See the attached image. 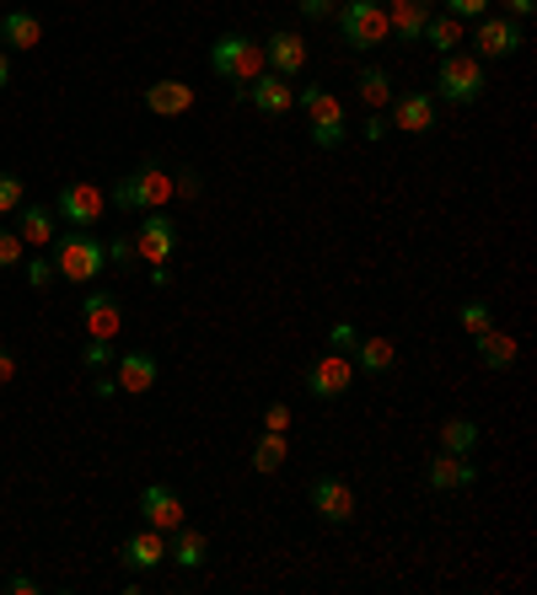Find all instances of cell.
I'll use <instances>...</instances> for the list:
<instances>
[{
	"instance_id": "obj_45",
	"label": "cell",
	"mask_w": 537,
	"mask_h": 595,
	"mask_svg": "<svg viewBox=\"0 0 537 595\" xmlns=\"http://www.w3.org/2000/svg\"><path fill=\"white\" fill-rule=\"evenodd\" d=\"M6 591H17V595H33V591H39V585H33V574H17V580H11Z\"/></svg>"
},
{
	"instance_id": "obj_42",
	"label": "cell",
	"mask_w": 537,
	"mask_h": 595,
	"mask_svg": "<svg viewBox=\"0 0 537 595\" xmlns=\"http://www.w3.org/2000/svg\"><path fill=\"white\" fill-rule=\"evenodd\" d=\"M11 381H17V355L0 344V387H11Z\"/></svg>"
},
{
	"instance_id": "obj_32",
	"label": "cell",
	"mask_w": 537,
	"mask_h": 595,
	"mask_svg": "<svg viewBox=\"0 0 537 595\" xmlns=\"http://www.w3.org/2000/svg\"><path fill=\"white\" fill-rule=\"evenodd\" d=\"M22 274H28L33 290H49V284L60 279V269H54V258H39V252H33V258H22Z\"/></svg>"
},
{
	"instance_id": "obj_12",
	"label": "cell",
	"mask_w": 537,
	"mask_h": 595,
	"mask_svg": "<svg viewBox=\"0 0 537 595\" xmlns=\"http://www.w3.org/2000/svg\"><path fill=\"white\" fill-rule=\"evenodd\" d=\"M479 54H490V60H511V54H522V22L516 17H479Z\"/></svg>"
},
{
	"instance_id": "obj_41",
	"label": "cell",
	"mask_w": 537,
	"mask_h": 595,
	"mask_svg": "<svg viewBox=\"0 0 537 595\" xmlns=\"http://www.w3.org/2000/svg\"><path fill=\"white\" fill-rule=\"evenodd\" d=\"M387 129H393V123L382 119V113H372V119L361 123V134H366V140H372V145H376V140H387Z\"/></svg>"
},
{
	"instance_id": "obj_27",
	"label": "cell",
	"mask_w": 537,
	"mask_h": 595,
	"mask_svg": "<svg viewBox=\"0 0 537 595\" xmlns=\"http://www.w3.org/2000/svg\"><path fill=\"white\" fill-rule=\"evenodd\" d=\"M286 456H290V440L280 435V430H264L258 445H253V473H280Z\"/></svg>"
},
{
	"instance_id": "obj_6",
	"label": "cell",
	"mask_w": 537,
	"mask_h": 595,
	"mask_svg": "<svg viewBox=\"0 0 537 595\" xmlns=\"http://www.w3.org/2000/svg\"><path fill=\"white\" fill-rule=\"evenodd\" d=\"M484 65L473 60V54H441V71H436V91H441V102H457V108H468V102H479L484 97Z\"/></svg>"
},
{
	"instance_id": "obj_4",
	"label": "cell",
	"mask_w": 537,
	"mask_h": 595,
	"mask_svg": "<svg viewBox=\"0 0 537 595\" xmlns=\"http://www.w3.org/2000/svg\"><path fill=\"white\" fill-rule=\"evenodd\" d=\"M210 71L248 86L253 76H264V43H253L248 33H221L210 43Z\"/></svg>"
},
{
	"instance_id": "obj_17",
	"label": "cell",
	"mask_w": 537,
	"mask_h": 595,
	"mask_svg": "<svg viewBox=\"0 0 537 595\" xmlns=\"http://www.w3.org/2000/svg\"><path fill=\"white\" fill-rule=\"evenodd\" d=\"M393 129H404V134H430V129H436V97H430V91H404V97L393 102Z\"/></svg>"
},
{
	"instance_id": "obj_31",
	"label": "cell",
	"mask_w": 537,
	"mask_h": 595,
	"mask_svg": "<svg viewBox=\"0 0 537 595\" xmlns=\"http://www.w3.org/2000/svg\"><path fill=\"white\" fill-rule=\"evenodd\" d=\"M457 322H462V333H468V338H479V333H490V327H495V306H490V301H468V306L457 312Z\"/></svg>"
},
{
	"instance_id": "obj_33",
	"label": "cell",
	"mask_w": 537,
	"mask_h": 595,
	"mask_svg": "<svg viewBox=\"0 0 537 595\" xmlns=\"http://www.w3.org/2000/svg\"><path fill=\"white\" fill-rule=\"evenodd\" d=\"M22 258H28V241L11 226H0V269H22Z\"/></svg>"
},
{
	"instance_id": "obj_22",
	"label": "cell",
	"mask_w": 537,
	"mask_h": 595,
	"mask_svg": "<svg viewBox=\"0 0 537 595\" xmlns=\"http://www.w3.org/2000/svg\"><path fill=\"white\" fill-rule=\"evenodd\" d=\"M146 108L157 119H178V113L194 108V86L189 80H157V86H146Z\"/></svg>"
},
{
	"instance_id": "obj_10",
	"label": "cell",
	"mask_w": 537,
	"mask_h": 595,
	"mask_svg": "<svg viewBox=\"0 0 537 595\" xmlns=\"http://www.w3.org/2000/svg\"><path fill=\"white\" fill-rule=\"evenodd\" d=\"M237 97H243V102H253L258 113H269V119L290 113V102H296L290 80H286V76H275V71H264V76H253L248 86H237Z\"/></svg>"
},
{
	"instance_id": "obj_5",
	"label": "cell",
	"mask_w": 537,
	"mask_h": 595,
	"mask_svg": "<svg viewBox=\"0 0 537 595\" xmlns=\"http://www.w3.org/2000/svg\"><path fill=\"white\" fill-rule=\"evenodd\" d=\"M339 39L350 43V48H376V43L393 39L382 0H344L339 6Z\"/></svg>"
},
{
	"instance_id": "obj_44",
	"label": "cell",
	"mask_w": 537,
	"mask_h": 595,
	"mask_svg": "<svg viewBox=\"0 0 537 595\" xmlns=\"http://www.w3.org/2000/svg\"><path fill=\"white\" fill-rule=\"evenodd\" d=\"M505 11L522 22V17H533V11H537V0H505Z\"/></svg>"
},
{
	"instance_id": "obj_34",
	"label": "cell",
	"mask_w": 537,
	"mask_h": 595,
	"mask_svg": "<svg viewBox=\"0 0 537 595\" xmlns=\"http://www.w3.org/2000/svg\"><path fill=\"white\" fill-rule=\"evenodd\" d=\"M108 263H114L119 274H129V269L140 263V252H135V237H125V231H119V237L108 241Z\"/></svg>"
},
{
	"instance_id": "obj_8",
	"label": "cell",
	"mask_w": 537,
	"mask_h": 595,
	"mask_svg": "<svg viewBox=\"0 0 537 595\" xmlns=\"http://www.w3.org/2000/svg\"><path fill=\"white\" fill-rule=\"evenodd\" d=\"M135 252H140V263H167L178 252V220L167 209H151L135 231Z\"/></svg>"
},
{
	"instance_id": "obj_13",
	"label": "cell",
	"mask_w": 537,
	"mask_h": 595,
	"mask_svg": "<svg viewBox=\"0 0 537 595\" xmlns=\"http://www.w3.org/2000/svg\"><path fill=\"white\" fill-rule=\"evenodd\" d=\"M312 510L323 520H333V526L355 520V488L339 483V477H318V483H312Z\"/></svg>"
},
{
	"instance_id": "obj_35",
	"label": "cell",
	"mask_w": 537,
	"mask_h": 595,
	"mask_svg": "<svg viewBox=\"0 0 537 595\" xmlns=\"http://www.w3.org/2000/svg\"><path fill=\"white\" fill-rule=\"evenodd\" d=\"M22 198H28V183H22L17 172H0V215H11Z\"/></svg>"
},
{
	"instance_id": "obj_38",
	"label": "cell",
	"mask_w": 537,
	"mask_h": 595,
	"mask_svg": "<svg viewBox=\"0 0 537 595\" xmlns=\"http://www.w3.org/2000/svg\"><path fill=\"white\" fill-rule=\"evenodd\" d=\"M264 430H280V435H286L290 430V402H269V408H264Z\"/></svg>"
},
{
	"instance_id": "obj_26",
	"label": "cell",
	"mask_w": 537,
	"mask_h": 595,
	"mask_svg": "<svg viewBox=\"0 0 537 595\" xmlns=\"http://www.w3.org/2000/svg\"><path fill=\"white\" fill-rule=\"evenodd\" d=\"M473 344H479V359H484L490 370H505V365H516V355H522V349H516V338H511V333H500V327L479 333Z\"/></svg>"
},
{
	"instance_id": "obj_2",
	"label": "cell",
	"mask_w": 537,
	"mask_h": 595,
	"mask_svg": "<svg viewBox=\"0 0 537 595\" xmlns=\"http://www.w3.org/2000/svg\"><path fill=\"white\" fill-rule=\"evenodd\" d=\"M167 198H172V172H167L162 161H140L129 177H119V188H114V204L119 209H167Z\"/></svg>"
},
{
	"instance_id": "obj_37",
	"label": "cell",
	"mask_w": 537,
	"mask_h": 595,
	"mask_svg": "<svg viewBox=\"0 0 537 595\" xmlns=\"http://www.w3.org/2000/svg\"><path fill=\"white\" fill-rule=\"evenodd\" d=\"M108 359H114V338H92V344H86V365H92V370H103Z\"/></svg>"
},
{
	"instance_id": "obj_19",
	"label": "cell",
	"mask_w": 537,
	"mask_h": 595,
	"mask_svg": "<svg viewBox=\"0 0 537 595\" xmlns=\"http://www.w3.org/2000/svg\"><path fill=\"white\" fill-rule=\"evenodd\" d=\"M264 65L275 71V76L296 80L307 71V39H296V33H275V39L264 43Z\"/></svg>"
},
{
	"instance_id": "obj_46",
	"label": "cell",
	"mask_w": 537,
	"mask_h": 595,
	"mask_svg": "<svg viewBox=\"0 0 537 595\" xmlns=\"http://www.w3.org/2000/svg\"><path fill=\"white\" fill-rule=\"evenodd\" d=\"M92 387H97V397H114V392H119V381H114V376H97Z\"/></svg>"
},
{
	"instance_id": "obj_18",
	"label": "cell",
	"mask_w": 537,
	"mask_h": 595,
	"mask_svg": "<svg viewBox=\"0 0 537 595\" xmlns=\"http://www.w3.org/2000/svg\"><path fill=\"white\" fill-rule=\"evenodd\" d=\"M425 483L436 488V494H452V488H473L479 483V467L468 462V456H452V451H441L430 467H425Z\"/></svg>"
},
{
	"instance_id": "obj_49",
	"label": "cell",
	"mask_w": 537,
	"mask_h": 595,
	"mask_svg": "<svg viewBox=\"0 0 537 595\" xmlns=\"http://www.w3.org/2000/svg\"><path fill=\"white\" fill-rule=\"evenodd\" d=\"M419 6H436V0H419Z\"/></svg>"
},
{
	"instance_id": "obj_36",
	"label": "cell",
	"mask_w": 537,
	"mask_h": 595,
	"mask_svg": "<svg viewBox=\"0 0 537 595\" xmlns=\"http://www.w3.org/2000/svg\"><path fill=\"white\" fill-rule=\"evenodd\" d=\"M447 17H457V22H479V17H490V0H447Z\"/></svg>"
},
{
	"instance_id": "obj_43",
	"label": "cell",
	"mask_w": 537,
	"mask_h": 595,
	"mask_svg": "<svg viewBox=\"0 0 537 595\" xmlns=\"http://www.w3.org/2000/svg\"><path fill=\"white\" fill-rule=\"evenodd\" d=\"M301 17H333V0H296Z\"/></svg>"
},
{
	"instance_id": "obj_48",
	"label": "cell",
	"mask_w": 537,
	"mask_h": 595,
	"mask_svg": "<svg viewBox=\"0 0 537 595\" xmlns=\"http://www.w3.org/2000/svg\"><path fill=\"white\" fill-rule=\"evenodd\" d=\"M11 80V60H6V48H0V86Z\"/></svg>"
},
{
	"instance_id": "obj_23",
	"label": "cell",
	"mask_w": 537,
	"mask_h": 595,
	"mask_svg": "<svg viewBox=\"0 0 537 595\" xmlns=\"http://www.w3.org/2000/svg\"><path fill=\"white\" fill-rule=\"evenodd\" d=\"M167 558H172L178 569H200V563H205V558H210L205 531H194V526L183 520V526L172 531V542H167Z\"/></svg>"
},
{
	"instance_id": "obj_28",
	"label": "cell",
	"mask_w": 537,
	"mask_h": 595,
	"mask_svg": "<svg viewBox=\"0 0 537 595\" xmlns=\"http://www.w3.org/2000/svg\"><path fill=\"white\" fill-rule=\"evenodd\" d=\"M419 43H430L436 54H457V48H462V22H457V17H430Z\"/></svg>"
},
{
	"instance_id": "obj_9",
	"label": "cell",
	"mask_w": 537,
	"mask_h": 595,
	"mask_svg": "<svg viewBox=\"0 0 537 595\" xmlns=\"http://www.w3.org/2000/svg\"><path fill=\"white\" fill-rule=\"evenodd\" d=\"M355 387V365H350V355H323L318 365H307V392L318 397V402H329V397H344Z\"/></svg>"
},
{
	"instance_id": "obj_11",
	"label": "cell",
	"mask_w": 537,
	"mask_h": 595,
	"mask_svg": "<svg viewBox=\"0 0 537 595\" xmlns=\"http://www.w3.org/2000/svg\"><path fill=\"white\" fill-rule=\"evenodd\" d=\"M119 322H125V306L114 290H92L82 301V333L86 338H119Z\"/></svg>"
},
{
	"instance_id": "obj_15",
	"label": "cell",
	"mask_w": 537,
	"mask_h": 595,
	"mask_svg": "<svg viewBox=\"0 0 537 595\" xmlns=\"http://www.w3.org/2000/svg\"><path fill=\"white\" fill-rule=\"evenodd\" d=\"M157 376H162V365H157V355H146V349H125V355H119V370H114L119 392H129V397L151 392Z\"/></svg>"
},
{
	"instance_id": "obj_24",
	"label": "cell",
	"mask_w": 537,
	"mask_h": 595,
	"mask_svg": "<svg viewBox=\"0 0 537 595\" xmlns=\"http://www.w3.org/2000/svg\"><path fill=\"white\" fill-rule=\"evenodd\" d=\"M0 39L11 43V48H28V54H33L43 43V22L33 11H6V17H0Z\"/></svg>"
},
{
	"instance_id": "obj_7",
	"label": "cell",
	"mask_w": 537,
	"mask_h": 595,
	"mask_svg": "<svg viewBox=\"0 0 537 595\" xmlns=\"http://www.w3.org/2000/svg\"><path fill=\"white\" fill-rule=\"evenodd\" d=\"M103 209H108V198L97 183H65L60 188V204H54V215L71 226V231H92L97 220H103Z\"/></svg>"
},
{
	"instance_id": "obj_47",
	"label": "cell",
	"mask_w": 537,
	"mask_h": 595,
	"mask_svg": "<svg viewBox=\"0 0 537 595\" xmlns=\"http://www.w3.org/2000/svg\"><path fill=\"white\" fill-rule=\"evenodd\" d=\"M151 284H157V290H167V284H172V274H167V263H151Z\"/></svg>"
},
{
	"instance_id": "obj_30",
	"label": "cell",
	"mask_w": 537,
	"mask_h": 595,
	"mask_svg": "<svg viewBox=\"0 0 537 595\" xmlns=\"http://www.w3.org/2000/svg\"><path fill=\"white\" fill-rule=\"evenodd\" d=\"M361 102H366L372 113H382V102H393V80H387V71H361Z\"/></svg>"
},
{
	"instance_id": "obj_1",
	"label": "cell",
	"mask_w": 537,
	"mask_h": 595,
	"mask_svg": "<svg viewBox=\"0 0 537 595\" xmlns=\"http://www.w3.org/2000/svg\"><path fill=\"white\" fill-rule=\"evenodd\" d=\"M54 269L65 284H92V279L108 269V241L92 237V231H71V237H54Z\"/></svg>"
},
{
	"instance_id": "obj_40",
	"label": "cell",
	"mask_w": 537,
	"mask_h": 595,
	"mask_svg": "<svg viewBox=\"0 0 537 595\" xmlns=\"http://www.w3.org/2000/svg\"><path fill=\"white\" fill-rule=\"evenodd\" d=\"M172 194H183V198H200V177H194V172L183 166V172L172 177Z\"/></svg>"
},
{
	"instance_id": "obj_25",
	"label": "cell",
	"mask_w": 537,
	"mask_h": 595,
	"mask_svg": "<svg viewBox=\"0 0 537 595\" xmlns=\"http://www.w3.org/2000/svg\"><path fill=\"white\" fill-rule=\"evenodd\" d=\"M355 365H361L366 376H387V370L398 365L393 338H355Z\"/></svg>"
},
{
	"instance_id": "obj_16",
	"label": "cell",
	"mask_w": 537,
	"mask_h": 595,
	"mask_svg": "<svg viewBox=\"0 0 537 595\" xmlns=\"http://www.w3.org/2000/svg\"><path fill=\"white\" fill-rule=\"evenodd\" d=\"M11 215H17V226H11V231H17V237L28 241L33 252H43V247H54V220H60L54 209H43V204H28V198H22V204H17Z\"/></svg>"
},
{
	"instance_id": "obj_3",
	"label": "cell",
	"mask_w": 537,
	"mask_h": 595,
	"mask_svg": "<svg viewBox=\"0 0 537 595\" xmlns=\"http://www.w3.org/2000/svg\"><path fill=\"white\" fill-rule=\"evenodd\" d=\"M296 102L307 108V123H312V145L318 151H339L344 145V134H350V123H344V102L323 91V86H301L296 91Z\"/></svg>"
},
{
	"instance_id": "obj_29",
	"label": "cell",
	"mask_w": 537,
	"mask_h": 595,
	"mask_svg": "<svg viewBox=\"0 0 537 595\" xmlns=\"http://www.w3.org/2000/svg\"><path fill=\"white\" fill-rule=\"evenodd\" d=\"M473 445H479V424H473V419H447V424H441V451L468 456Z\"/></svg>"
},
{
	"instance_id": "obj_20",
	"label": "cell",
	"mask_w": 537,
	"mask_h": 595,
	"mask_svg": "<svg viewBox=\"0 0 537 595\" xmlns=\"http://www.w3.org/2000/svg\"><path fill=\"white\" fill-rule=\"evenodd\" d=\"M119 558H125L129 569H162V558H167V531L146 526V531L125 537V542H119Z\"/></svg>"
},
{
	"instance_id": "obj_21",
	"label": "cell",
	"mask_w": 537,
	"mask_h": 595,
	"mask_svg": "<svg viewBox=\"0 0 537 595\" xmlns=\"http://www.w3.org/2000/svg\"><path fill=\"white\" fill-rule=\"evenodd\" d=\"M382 11H387V28H393V39H404V43L425 39L430 6H419V0H382Z\"/></svg>"
},
{
	"instance_id": "obj_14",
	"label": "cell",
	"mask_w": 537,
	"mask_h": 595,
	"mask_svg": "<svg viewBox=\"0 0 537 595\" xmlns=\"http://www.w3.org/2000/svg\"><path fill=\"white\" fill-rule=\"evenodd\" d=\"M140 516H146V526H157V531H178L183 526V499L167 488V483H151L146 494H140Z\"/></svg>"
},
{
	"instance_id": "obj_39",
	"label": "cell",
	"mask_w": 537,
	"mask_h": 595,
	"mask_svg": "<svg viewBox=\"0 0 537 595\" xmlns=\"http://www.w3.org/2000/svg\"><path fill=\"white\" fill-rule=\"evenodd\" d=\"M329 344H333V349H339V355H344V349H355V327H350V322H333Z\"/></svg>"
}]
</instances>
